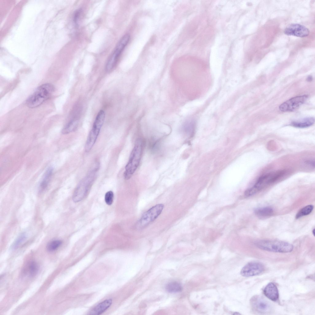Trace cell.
I'll list each match as a JSON object with an SVG mask.
<instances>
[{
  "mask_svg": "<svg viewBox=\"0 0 315 315\" xmlns=\"http://www.w3.org/2000/svg\"><path fill=\"white\" fill-rule=\"evenodd\" d=\"M285 170H280L267 173L261 176L252 187L248 189L245 195L249 197L256 193L267 185L274 182L286 173Z\"/></svg>",
  "mask_w": 315,
  "mask_h": 315,
  "instance_id": "6da1fadb",
  "label": "cell"
},
{
  "mask_svg": "<svg viewBox=\"0 0 315 315\" xmlns=\"http://www.w3.org/2000/svg\"><path fill=\"white\" fill-rule=\"evenodd\" d=\"M143 142L141 138L136 141L129 161L125 167L124 176L126 180L129 179L137 169L141 160L142 154Z\"/></svg>",
  "mask_w": 315,
  "mask_h": 315,
  "instance_id": "7a4b0ae2",
  "label": "cell"
},
{
  "mask_svg": "<svg viewBox=\"0 0 315 315\" xmlns=\"http://www.w3.org/2000/svg\"><path fill=\"white\" fill-rule=\"evenodd\" d=\"M54 87L50 83H46L39 86L26 102L27 106L37 107L47 99L54 91Z\"/></svg>",
  "mask_w": 315,
  "mask_h": 315,
  "instance_id": "3957f363",
  "label": "cell"
},
{
  "mask_svg": "<svg viewBox=\"0 0 315 315\" xmlns=\"http://www.w3.org/2000/svg\"><path fill=\"white\" fill-rule=\"evenodd\" d=\"M258 248L268 251L286 253L291 252L293 245L287 242L275 240H260L255 242Z\"/></svg>",
  "mask_w": 315,
  "mask_h": 315,
  "instance_id": "277c9868",
  "label": "cell"
},
{
  "mask_svg": "<svg viewBox=\"0 0 315 315\" xmlns=\"http://www.w3.org/2000/svg\"><path fill=\"white\" fill-rule=\"evenodd\" d=\"M164 207L162 204H158L153 206L142 215L137 223L136 228L143 229L155 220L161 213Z\"/></svg>",
  "mask_w": 315,
  "mask_h": 315,
  "instance_id": "5b68a950",
  "label": "cell"
},
{
  "mask_svg": "<svg viewBox=\"0 0 315 315\" xmlns=\"http://www.w3.org/2000/svg\"><path fill=\"white\" fill-rule=\"evenodd\" d=\"M130 38L129 34H126L120 40L107 62L106 70L107 72L111 71L115 66L121 53L128 43Z\"/></svg>",
  "mask_w": 315,
  "mask_h": 315,
  "instance_id": "8992f818",
  "label": "cell"
},
{
  "mask_svg": "<svg viewBox=\"0 0 315 315\" xmlns=\"http://www.w3.org/2000/svg\"><path fill=\"white\" fill-rule=\"evenodd\" d=\"M96 170L91 171L78 186L73 195V199L74 202L81 201L86 196L93 181Z\"/></svg>",
  "mask_w": 315,
  "mask_h": 315,
  "instance_id": "52a82bcc",
  "label": "cell"
},
{
  "mask_svg": "<svg viewBox=\"0 0 315 315\" xmlns=\"http://www.w3.org/2000/svg\"><path fill=\"white\" fill-rule=\"evenodd\" d=\"M250 303L253 309L259 313H269L273 310V308L270 304L259 296H253L250 300Z\"/></svg>",
  "mask_w": 315,
  "mask_h": 315,
  "instance_id": "ba28073f",
  "label": "cell"
},
{
  "mask_svg": "<svg viewBox=\"0 0 315 315\" xmlns=\"http://www.w3.org/2000/svg\"><path fill=\"white\" fill-rule=\"evenodd\" d=\"M308 97L305 95L293 97L281 104L279 109L283 112L294 111L305 102Z\"/></svg>",
  "mask_w": 315,
  "mask_h": 315,
  "instance_id": "9c48e42d",
  "label": "cell"
},
{
  "mask_svg": "<svg viewBox=\"0 0 315 315\" xmlns=\"http://www.w3.org/2000/svg\"><path fill=\"white\" fill-rule=\"evenodd\" d=\"M265 268L260 262L253 261L245 265L241 270V275L244 277H249L257 275L262 273Z\"/></svg>",
  "mask_w": 315,
  "mask_h": 315,
  "instance_id": "30bf717a",
  "label": "cell"
},
{
  "mask_svg": "<svg viewBox=\"0 0 315 315\" xmlns=\"http://www.w3.org/2000/svg\"><path fill=\"white\" fill-rule=\"evenodd\" d=\"M284 33L289 36L303 38L309 35V31L307 28L303 25L298 24H292L286 28Z\"/></svg>",
  "mask_w": 315,
  "mask_h": 315,
  "instance_id": "8fae6325",
  "label": "cell"
},
{
  "mask_svg": "<svg viewBox=\"0 0 315 315\" xmlns=\"http://www.w3.org/2000/svg\"><path fill=\"white\" fill-rule=\"evenodd\" d=\"M263 292L265 295L271 300L276 301L279 298V293L276 285L273 283L268 284L264 289Z\"/></svg>",
  "mask_w": 315,
  "mask_h": 315,
  "instance_id": "7c38bea8",
  "label": "cell"
},
{
  "mask_svg": "<svg viewBox=\"0 0 315 315\" xmlns=\"http://www.w3.org/2000/svg\"><path fill=\"white\" fill-rule=\"evenodd\" d=\"M112 303L111 299L104 300L95 307L91 311L90 314L99 315L102 313L110 306Z\"/></svg>",
  "mask_w": 315,
  "mask_h": 315,
  "instance_id": "4fadbf2b",
  "label": "cell"
},
{
  "mask_svg": "<svg viewBox=\"0 0 315 315\" xmlns=\"http://www.w3.org/2000/svg\"><path fill=\"white\" fill-rule=\"evenodd\" d=\"M315 122L314 118L313 117L306 118L302 119L292 122L291 125L295 127L305 128L312 126Z\"/></svg>",
  "mask_w": 315,
  "mask_h": 315,
  "instance_id": "5bb4252c",
  "label": "cell"
},
{
  "mask_svg": "<svg viewBox=\"0 0 315 315\" xmlns=\"http://www.w3.org/2000/svg\"><path fill=\"white\" fill-rule=\"evenodd\" d=\"M53 172V169L51 167H49L46 170L39 185V190L40 191H43L47 187L51 178Z\"/></svg>",
  "mask_w": 315,
  "mask_h": 315,
  "instance_id": "9a60e30c",
  "label": "cell"
},
{
  "mask_svg": "<svg viewBox=\"0 0 315 315\" xmlns=\"http://www.w3.org/2000/svg\"><path fill=\"white\" fill-rule=\"evenodd\" d=\"M255 213L260 218H266L272 215L273 210L271 207L267 206L257 209Z\"/></svg>",
  "mask_w": 315,
  "mask_h": 315,
  "instance_id": "2e32d148",
  "label": "cell"
},
{
  "mask_svg": "<svg viewBox=\"0 0 315 315\" xmlns=\"http://www.w3.org/2000/svg\"><path fill=\"white\" fill-rule=\"evenodd\" d=\"M105 118V113L103 110H100L98 114L92 128L100 130L104 123Z\"/></svg>",
  "mask_w": 315,
  "mask_h": 315,
  "instance_id": "e0dca14e",
  "label": "cell"
},
{
  "mask_svg": "<svg viewBox=\"0 0 315 315\" xmlns=\"http://www.w3.org/2000/svg\"><path fill=\"white\" fill-rule=\"evenodd\" d=\"M182 287L181 285L176 281L171 282L167 284L165 286L166 291L169 293H175L181 291Z\"/></svg>",
  "mask_w": 315,
  "mask_h": 315,
  "instance_id": "ac0fdd59",
  "label": "cell"
},
{
  "mask_svg": "<svg viewBox=\"0 0 315 315\" xmlns=\"http://www.w3.org/2000/svg\"><path fill=\"white\" fill-rule=\"evenodd\" d=\"M195 122L193 120L187 122L183 126V130L184 132L189 136L193 135L195 131Z\"/></svg>",
  "mask_w": 315,
  "mask_h": 315,
  "instance_id": "d6986e66",
  "label": "cell"
},
{
  "mask_svg": "<svg viewBox=\"0 0 315 315\" xmlns=\"http://www.w3.org/2000/svg\"><path fill=\"white\" fill-rule=\"evenodd\" d=\"M78 124L77 120H73L70 121L64 127L62 132L63 134H67L74 131L77 128Z\"/></svg>",
  "mask_w": 315,
  "mask_h": 315,
  "instance_id": "ffe728a7",
  "label": "cell"
},
{
  "mask_svg": "<svg viewBox=\"0 0 315 315\" xmlns=\"http://www.w3.org/2000/svg\"><path fill=\"white\" fill-rule=\"evenodd\" d=\"M312 205H309L303 207L297 212L296 216V219H299L302 217L310 214L313 209Z\"/></svg>",
  "mask_w": 315,
  "mask_h": 315,
  "instance_id": "44dd1931",
  "label": "cell"
},
{
  "mask_svg": "<svg viewBox=\"0 0 315 315\" xmlns=\"http://www.w3.org/2000/svg\"><path fill=\"white\" fill-rule=\"evenodd\" d=\"M27 270L29 276L33 277L35 276L38 270V266L34 261L30 262L27 266Z\"/></svg>",
  "mask_w": 315,
  "mask_h": 315,
  "instance_id": "7402d4cb",
  "label": "cell"
},
{
  "mask_svg": "<svg viewBox=\"0 0 315 315\" xmlns=\"http://www.w3.org/2000/svg\"><path fill=\"white\" fill-rule=\"evenodd\" d=\"M61 240H55L49 242L46 245V249L49 252H53L57 250L62 245Z\"/></svg>",
  "mask_w": 315,
  "mask_h": 315,
  "instance_id": "603a6c76",
  "label": "cell"
},
{
  "mask_svg": "<svg viewBox=\"0 0 315 315\" xmlns=\"http://www.w3.org/2000/svg\"><path fill=\"white\" fill-rule=\"evenodd\" d=\"M26 237L27 235L25 233L20 234L13 243L11 246L12 248L14 249H16L26 240Z\"/></svg>",
  "mask_w": 315,
  "mask_h": 315,
  "instance_id": "cb8c5ba5",
  "label": "cell"
},
{
  "mask_svg": "<svg viewBox=\"0 0 315 315\" xmlns=\"http://www.w3.org/2000/svg\"><path fill=\"white\" fill-rule=\"evenodd\" d=\"M114 193L112 191H110L106 193L105 195V200L106 203L109 205H111L113 202Z\"/></svg>",
  "mask_w": 315,
  "mask_h": 315,
  "instance_id": "d4e9b609",
  "label": "cell"
},
{
  "mask_svg": "<svg viewBox=\"0 0 315 315\" xmlns=\"http://www.w3.org/2000/svg\"><path fill=\"white\" fill-rule=\"evenodd\" d=\"M81 10L80 9L78 10L75 13L74 17V22L76 26L77 25L78 21Z\"/></svg>",
  "mask_w": 315,
  "mask_h": 315,
  "instance_id": "484cf974",
  "label": "cell"
},
{
  "mask_svg": "<svg viewBox=\"0 0 315 315\" xmlns=\"http://www.w3.org/2000/svg\"><path fill=\"white\" fill-rule=\"evenodd\" d=\"M305 163L307 165H308L312 168L314 167L315 162L314 161L312 160L307 161H305Z\"/></svg>",
  "mask_w": 315,
  "mask_h": 315,
  "instance_id": "4316f807",
  "label": "cell"
},
{
  "mask_svg": "<svg viewBox=\"0 0 315 315\" xmlns=\"http://www.w3.org/2000/svg\"><path fill=\"white\" fill-rule=\"evenodd\" d=\"M312 77L310 76H309L307 78L306 80L308 82H310L312 80Z\"/></svg>",
  "mask_w": 315,
  "mask_h": 315,
  "instance_id": "83f0119b",
  "label": "cell"
},
{
  "mask_svg": "<svg viewBox=\"0 0 315 315\" xmlns=\"http://www.w3.org/2000/svg\"><path fill=\"white\" fill-rule=\"evenodd\" d=\"M315 229H313V230L312 231V233H313V235L314 236H315Z\"/></svg>",
  "mask_w": 315,
  "mask_h": 315,
  "instance_id": "f1b7e54d",
  "label": "cell"
},
{
  "mask_svg": "<svg viewBox=\"0 0 315 315\" xmlns=\"http://www.w3.org/2000/svg\"><path fill=\"white\" fill-rule=\"evenodd\" d=\"M233 314H237V315H238V314H240V313H236V312H235V313H234Z\"/></svg>",
  "mask_w": 315,
  "mask_h": 315,
  "instance_id": "f546056e",
  "label": "cell"
}]
</instances>
